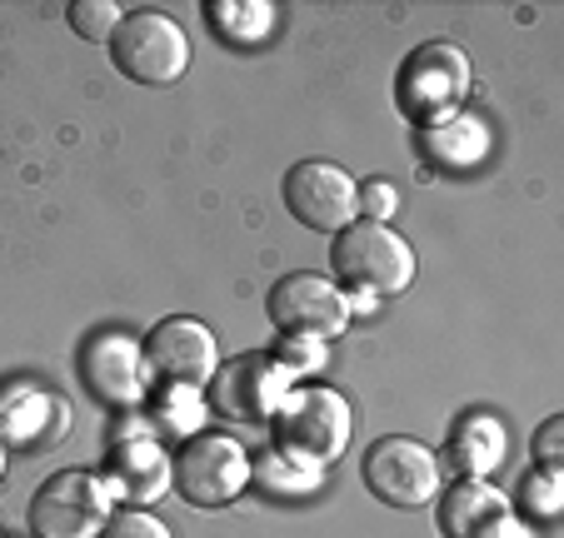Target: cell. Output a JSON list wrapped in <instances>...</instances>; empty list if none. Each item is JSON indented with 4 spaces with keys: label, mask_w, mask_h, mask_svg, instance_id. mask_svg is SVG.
<instances>
[{
    "label": "cell",
    "mask_w": 564,
    "mask_h": 538,
    "mask_svg": "<svg viewBox=\"0 0 564 538\" xmlns=\"http://www.w3.org/2000/svg\"><path fill=\"white\" fill-rule=\"evenodd\" d=\"M350 429H355L350 399H345L340 389H330V384H295V389L275 404V414H270L275 454L319 469V474H325L335 459H345Z\"/></svg>",
    "instance_id": "cell-1"
},
{
    "label": "cell",
    "mask_w": 564,
    "mask_h": 538,
    "mask_svg": "<svg viewBox=\"0 0 564 538\" xmlns=\"http://www.w3.org/2000/svg\"><path fill=\"white\" fill-rule=\"evenodd\" d=\"M469 85H475L469 55L455 41H425L405 55V65L394 75V106L410 125L440 130L455 116H465Z\"/></svg>",
    "instance_id": "cell-2"
},
{
    "label": "cell",
    "mask_w": 564,
    "mask_h": 538,
    "mask_svg": "<svg viewBox=\"0 0 564 538\" xmlns=\"http://www.w3.org/2000/svg\"><path fill=\"white\" fill-rule=\"evenodd\" d=\"M330 264H335V279L345 285V295L390 299V295H405L410 279H415L410 240L394 234L390 224H370V220H355L335 234Z\"/></svg>",
    "instance_id": "cell-3"
},
{
    "label": "cell",
    "mask_w": 564,
    "mask_h": 538,
    "mask_svg": "<svg viewBox=\"0 0 564 538\" xmlns=\"http://www.w3.org/2000/svg\"><path fill=\"white\" fill-rule=\"evenodd\" d=\"M110 61L135 85H175L191 70V35L171 11H126L110 35Z\"/></svg>",
    "instance_id": "cell-4"
},
{
    "label": "cell",
    "mask_w": 564,
    "mask_h": 538,
    "mask_svg": "<svg viewBox=\"0 0 564 538\" xmlns=\"http://www.w3.org/2000/svg\"><path fill=\"white\" fill-rule=\"evenodd\" d=\"M116 514L96 469H61L31 498V538H100Z\"/></svg>",
    "instance_id": "cell-5"
},
{
    "label": "cell",
    "mask_w": 564,
    "mask_h": 538,
    "mask_svg": "<svg viewBox=\"0 0 564 538\" xmlns=\"http://www.w3.org/2000/svg\"><path fill=\"white\" fill-rule=\"evenodd\" d=\"M175 494L195 508H225L250 488V454L235 433H195L175 454Z\"/></svg>",
    "instance_id": "cell-6"
},
{
    "label": "cell",
    "mask_w": 564,
    "mask_h": 538,
    "mask_svg": "<svg viewBox=\"0 0 564 538\" xmlns=\"http://www.w3.org/2000/svg\"><path fill=\"white\" fill-rule=\"evenodd\" d=\"M365 488L390 508H425L440 498V454L405 433H384L365 449Z\"/></svg>",
    "instance_id": "cell-7"
},
{
    "label": "cell",
    "mask_w": 564,
    "mask_h": 538,
    "mask_svg": "<svg viewBox=\"0 0 564 538\" xmlns=\"http://www.w3.org/2000/svg\"><path fill=\"white\" fill-rule=\"evenodd\" d=\"M265 309L280 334H310V339H325V344L340 339L355 319L345 289L330 275H315V270H295V275L275 279Z\"/></svg>",
    "instance_id": "cell-8"
},
{
    "label": "cell",
    "mask_w": 564,
    "mask_h": 538,
    "mask_svg": "<svg viewBox=\"0 0 564 538\" xmlns=\"http://www.w3.org/2000/svg\"><path fill=\"white\" fill-rule=\"evenodd\" d=\"M295 374L280 370L270 354H240V359H225L215 380L205 384L210 389V409L220 414L225 424H270L275 404L295 389Z\"/></svg>",
    "instance_id": "cell-9"
},
{
    "label": "cell",
    "mask_w": 564,
    "mask_h": 538,
    "mask_svg": "<svg viewBox=\"0 0 564 538\" xmlns=\"http://www.w3.org/2000/svg\"><path fill=\"white\" fill-rule=\"evenodd\" d=\"M355 175L330 160H300V165L285 169V210L295 215L305 230L315 234H340L345 224L360 220V205H355Z\"/></svg>",
    "instance_id": "cell-10"
},
{
    "label": "cell",
    "mask_w": 564,
    "mask_h": 538,
    "mask_svg": "<svg viewBox=\"0 0 564 538\" xmlns=\"http://www.w3.org/2000/svg\"><path fill=\"white\" fill-rule=\"evenodd\" d=\"M145 370L160 374L165 384H191V389H205L220 370V344H215L210 325L191 315L160 319L155 329L145 334Z\"/></svg>",
    "instance_id": "cell-11"
},
{
    "label": "cell",
    "mask_w": 564,
    "mask_h": 538,
    "mask_svg": "<svg viewBox=\"0 0 564 538\" xmlns=\"http://www.w3.org/2000/svg\"><path fill=\"white\" fill-rule=\"evenodd\" d=\"M145 349H140L135 334H120V329H106L96 334L86 349H80V380L110 409H135L145 399L150 380H145Z\"/></svg>",
    "instance_id": "cell-12"
},
{
    "label": "cell",
    "mask_w": 564,
    "mask_h": 538,
    "mask_svg": "<svg viewBox=\"0 0 564 538\" xmlns=\"http://www.w3.org/2000/svg\"><path fill=\"white\" fill-rule=\"evenodd\" d=\"M100 479H106L110 498H126L130 508H145V504H155V498H165V488L175 484V459L165 454L150 433H140V439H116Z\"/></svg>",
    "instance_id": "cell-13"
},
{
    "label": "cell",
    "mask_w": 564,
    "mask_h": 538,
    "mask_svg": "<svg viewBox=\"0 0 564 538\" xmlns=\"http://www.w3.org/2000/svg\"><path fill=\"white\" fill-rule=\"evenodd\" d=\"M505 454H510V433H505V424L485 409L459 414L449 439H445V464L455 469L459 479H490L495 469L505 464Z\"/></svg>",
    "instance_id": "cell-14"
},
{
    "label": "cell",
    "mask_w": 564,
    "mask_h": 538,
    "mask_svg": "<svg viewBox=\"0 0 564 538\" xmlns=\"http://www.w3.org/2000/svg\"><path fill=\"white\" fill-rule=\"evenodd\" d=\"M505 508H510V498H505L490 479H455L435 508V524L445 538H475L479 528L490 524V518H500Z\"/></svg>",
    "instance_id": "cell-15"
},
{
    "label": "cell",
    "mask_w": 564,
    "mask_h": 538,
    "mask_svg": "<svg viewBox=\"0 0 564 538\" xmlns=\"http://www.w3.org/2000/svg\"><path fill=\"white\" fill-rule=\"evenodd\" d=\"M61 409V399L55 394H45L41 384H0V439H6V449H25V443H41L51 439L45 433V414Z\"/></svg>",
    "instance_id": "cell-16"
},
{
    "label": "cell",
    "mask_w": 564,
    "mask_h": 538,
    "mask_svg": "<svg viewBox=\"0 0 564 538\" xmlns=\"http://www.w3.org/2000/svg\"><path fill=\"white\" fill-rule=\"evenodd\" d=\"M205 15H210V31L220 35L225 45H260L275 31L280 11L270 0H210Z\"/></svg>",
    "instance_id": "cell-17"
},
{
    "label": "cell",
    "mask_w": 564,
    "mask_h": 538,
    "mask_svg": "<svg viewBox=\"0 0 564 538\" xmlns=\"http://www.w3.org/2000/svg\"><path fill=\"white\" fill-rule=\"evenodd\" d=\"M205 409L210 404L200 399V389H191V384H160L155 404H150V424H155V433L185 443L195 433H205Z\"/></svg>",
    "instance_id": "cell-18"
},
{
    "label": "cell",
    "mask_w": 564,
    "mask_h": 538,
    "mask_svg": "<svg viewBox=\"0 0 564 538\" xmlns=\"http://www.w3.org/2000/svg\"><path fill=\"white\" fill-rule=\"evenodd\" d=\"M250 484H260L270 498H300L319 488V469L295 464V459L270 449V454H260V464H250Z\"/></svg>",
    "instance_id": "cell-19"
},
{
    "label": "cell",
    "mask_w": 564,
    "mask_h": 538,
    "mask_svg": "<svg viewBox=\"0 0 564 538\" xmlns=\"http://www.w3.org/2000/svg\"><path fill=\"white\" fill-rule=\"evenodd\" d=\"M65 21H70V31L80 35V41L110 45V35L120 31L126 11H120L116 0H70V11H65Z\"/></svg>",
    "instance_id": "cell-20"
},
{
    "label": "cell",
    "mask_w": 564,
    "mask_h": 538,
    "mask_svg": "<svg viewBox=\"0 0 564 538\" xmlns=\"http://www.w3.org/2000/svg\"><path fill=\"white\" fill-rule=\"evenodd\" d=\"M270 359H275L280 370L295 374V380H310V374H319L330 364V344H325V339H310V334H280Z\"/></svg>",
    "instance_id": "cell-21"
},
{
    "label": "cell",
    "mask_w": 564,
    "mask_h": 538,
    "mask_svg": "<svg viewBox=\"0 0 564 538\" xmlns=\"http://www.w3.org/2000/svg\"><path fill=\"white\" fill-rule=\"evenodd\" d=\"M560 508H564V479L550 474V469H534V474L524 479V514L550 524V518H560Z\"/></svg>",
    "instance_id": "cell-22"
},
{
    "label": "cell",
    "mask_w": 564,
    "mask_h": 538,
    "mask_svg": "<svg viewBox=\"0 0 564 538\" xmlns=\"http://www.w3.org/2000/svg\"><path fill=\"white\" fill-rule=\"evenodd\" d=\"M100 538H175V534L160 524L150 508H116Z\"/></svg>",
    "instance_id": "cell-23"
},
{
    "label": "cell",
    "mask_w": 564,
    "mask_h": 538,
    "mask_svg": "<svg viewBox=\"0 0 564 538\" xmlns=\"http://www.w3.org/2000/svg\"><path fill=\"white\" fill-rule=\"evenodd\" d=\"M355 205H360V220L384 224V220H394V210H400V190H394L390 179H365L360 190H355Z\"/></svg>",
    "instance_id": "cell-24"
},
{
    "label": "cell",
    "mask_w": 564,
    "mask_h": 538,
    "mask_svg": "<svg viewBox=\"0 0 564 538\" xmlns=\"http://www.w3.org/2000/svg\"><path fill=\"white\" fill-rule=\"evenodd\" d=\"M534 459H540V469H550V474L564 469V414H550V419L534 429Z\"/></svg>",
    "instance_id": "cell-25"
},
{
    "label": "cell",
    "mask_w": 564,
    "mask_h": 538,
    "mask_svg": "<svg viewBox=\"0 0 564 538\" xmlns=\"http://www.w3.org/2000/svg\"><path fill=\"white\" fill-rule=\"evenodd\" d=\"M475 538H534V534L524 528V518L514 514V508H505V514H500V518H490V524L479 528Z\"/></svg>",
    "instance_id": "cell-26"
},
{
    "label": "cell",
    "mask_w": 564,
    "mask_h": 538,
    "mask_svg": "<svg viewBox=\"0 0 564 538\" xmlns=\"http://www.w3.org/2000/svg\"><path fill=\"white\" fill-rule=\"evenodd\" d=\"M6 459H11V449H6V439H0V484H6Z\"/></svg>",
    "instance_id": "cell-27"
}]
</instances>
